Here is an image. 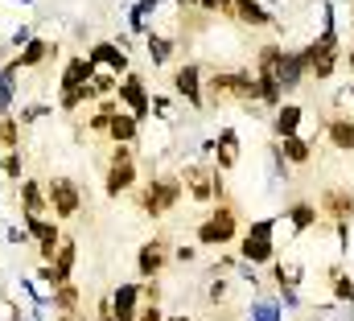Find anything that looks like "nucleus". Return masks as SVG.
I'll use <instances>...</instances> for the list:
<instances>
[{
  "mask_svg": "<svg viewBox=\"0 0 354 321\" xmlns=\"http://www.w3.org/2000/svg\"><path fill=\"white\" fill-rule=\"evenodd\" d=\"M136 313H140V284H115V293H111V318L136 321Z\"/></svg>",
  "mask_w": 354,
  "mask_h": 321,
  "instance_id": "13",
  "label": "nucleus"
},
{
  "mask_svg": "<svg viewBox=\"0 0 354 321\" xmlns=\"http://www.w3.org/2000/svg\"><path fill=\"white\" fill-rule=\"evenodd\" d=\"M351 71H354V50H351Z\"/></svg>",
  "mask_w": 354,
  "mask_h": 321,
  "instance_id": "38",
  "label": "nucleus"
},
{
  "mask_svg": "<svg viewBox=\"0 0 354 321\" xmlns=\"http://www.w3.org/2000/svg\"><path fill=\"white\" fill-rule=\"evenodd\" d=\"M334 297H338V301H351V297H354L351 280H346V276H342V272H334Z\"/></svg>",
  "mask_w": 354,
  "mask_h": 321,
  "instance_id": "31",
  "label": "nucleus"
},
{
  "mask_svg": "<svg viewBox=\"0 0 354 321\" xmlns=\"http://www.w3.org/2000/svg\"><path fill=\"white\" fill-rule=\"evenodd\" d=\"M169 321H194V318H185V313H181V318H169Z\"/></svg>",
  "mask_w": 354,
  "mask_h": 321,
  "instance_id": "35",
  "label": "nucleus"
},
{
  "mask_svg": "<svg viewBox=\"0 0 354 321\" xmlns=\"http://www.w3.org/2000/svg\"><path fill=\"white\" fill-rule=\"evenodd\" d=\"M17 75H21V66L4 62V71H0V111H8L12 99H17Z\"/></svg>",
  "mask_w": 354,
  "mask_h": 321,
  "instance_id": "23",
  "label": "nucleus"
},
{
  "mask_svg": "<svg viewBox=\"0 0 354 321\" xmlns=\"http://www.w3.org/2000/svg\"><path fill=\"white\" fill-rule=\"evenodd\" d=\"M239 235V214L227 206V202H218L202 223H198V243L202 247H223V243H231Z\"/></svg>",
  "mask_w": 354,
  "mask_h": 321,
  "instance_id": "2",
  "label": "nucleus"
},
{
  "mask_svg": "<svg viewBox=\"0 0 354 321\" xmlns=\"http://www.w3.org/2000/svg\"><path fill=\"white\" fill-rule=\"evenodd\" d=\"M288 219H292V231H305V227H313V223H317V206L297 202V206L288 210Z\"/></svg>",
  "mask_w": 354,
  "mask_h": 321,
  "instance_id": "27",
  "label": "nucleus"
},
{
  "mask_svg": "<svg viewBox=\"0 0 354 321\" xmlns=\"http://www.w3.org/2000/svg\"><path fill=\"white\" fill-rule=\"evenodd\" d=\"M107 136H111L115 145H132V140L140 136V120H136V116H128V111H115V116H111V124H107Z\"/></svg>",
  "mask_w": 354,
  "mask_h": 321,
  "instance_id": "19",
  "label": "nucleus"
},
{
  "mask_svg": "<svg viewBox=\"0 0 354 321\" xmlns=\"http://www.w3.org/2000/svg\"><path fill=\"white\" fill-rule=\"evenodd\" d=\"M351 99H354V91H351Z\"/></svg>",
  "mask_w": 354,
  "mask_h": 321,
  "instance_id": "39",
  "label": "nucleus"
},
{
  "mask_svg": "<svg viewBox=\"0 0 354 321\" xmlns=\"http://www.w3.org/2000/svg\"><path fill=\"white\" fill-rule=\"evenodd\" d=\"M177 202H181V177H153V181L136 194V206H140L149 219L169 214Z\"/></svg>",
  "mask_w": 354,
  "mask_h": 321,
  "instance_id": "1",
  "label": "nucleus"
},
{
  "mask_svg": "<svg viewBox=\"0 0 354 321\" xmlns=\"http://www.w3.org/2000/svg\"><path fill=\"white\" fill-rule=\"evenodd\" d=\"M174 91L181 95V99H185V103L202 107V71H198L194 62L177 66V71H174Z\"/></svg>",
  "mask_w": 354,
  "mask_h": 321,
  "instance_id": "14",
  "label": "nucleus"
},
{
  "mask_svg": "<svg viewBox=\"0 0 354 321\" xmlns=\"http://www.w3.org/2000/svg\"><path fill=\"white\" fill-rule=\"evenodd\" d=\"M174 259H181V264H189V259H194V247H185V243H181V247L174 251Z\"/></svg>",
  "mask_w": 354,
  "mask_h": 321,
  "instance_id": "34",
  "label": "nucleus"
},
{
  "mask_svg": "<svg viewBox=\"0 0 354 321\" xmlns=\"http://www.w3.org/2000/svg\"><path fill=\"white\" fill-rule=\"evenodd\" d=\"M301 58H305V71H309V75L330 79V75H334V66H338V37H334V29L326 25V33H322V37H317Z\"/></svg>",
  "mask_w": 354,
  "mask_h": 321,
  "instance_id": "6",
  "label": "nucleus"
},
{
  "mask_svg": "<svg viewBox=\"0 0 354 321\" xmlns=\"http://www.w3.org/2000/svg\"><path fill=\"white\" fill-rule=\"evenodd\" d=\"M87 79H91V58H87V54H71V58H66V66H62V79H58V91L66 95V91L83 86Z\"/></svg>",
  "mask_w": 354,
  "mask_h": 321,
  "instance_id": "16",
  "label": "nucleus"
},
{
  "mask_svg": "<svg viewBox=\"0 0 354 321\" xmlns=\"http://www.w3.org/2000/svg\"><path fill=\"white\" fill-rule=\"evenodd\" d=\"M46 202H50L54 219H75L83 210V190H79L75 177H50L46 181Z\"/></svg>",
  "mask_w": 354,
  "mask_h": 321,
  "instance_id": "4",
  "label": "nucleus"
},
{
  "mask_svg": "<svg viewBox=\"0 0 354 321\" xmlns=\"http://www.w3.org/2000/svg\"><path fill=\"white\" fill-rule=\"evenodd\" d=\"M136 185V160H132V149L128 145H115L111 149V160H107V177H103V190L107 198H120Z\"/></svg>",
  "mask_w": 354,
  "mask_h": 321,
  "instance_id": "5",
  "label": "nucleus"
},
{
  "mask_svg": "<svg viewBox=\"0 0 354 321\" xmlns=\"http://www.w3.org/2000/svg\"><path fill=\"white\" fill-rule=\"evenodd\" d=\"M75 264H79V243L75 239H62L58 243V251H54V259L37 272L46 284H66L71 276H75Z\"/></svg>",
  "mask_w": 354,
  "mask_h": 321,
  "instance_id": "8",
  "label": "nucleus"
},
{
  "mask_svg": "<svg viewBox=\"0 0 354 321\" xmlns=\"http://www.w3.org/2000/svg\"><path fill=\"white\" fill-rule=\"evenodd\" d=\"M280 157L292 160V165H305V160H309V145H305L301 136H284V140H280Z\"/></svg>",
  "mask_w": 354,
  "mask_h": 321,
  "instance_id": "26",
  "label": "nucleus"
},
{
  "mask_svg": "<svg viewBox=\"0 0 354 321\" xmlns=\"http://www.w3.org/2000/svg\"><path fill=\"white\" fill-rule=\"evenodd\" d=\"M136 321H165V309H161V305H140Z\"/></svg>",
  "mask_w": 354,
  "mask_h": 321,
  "instance_id": "32",
  "label": "nucleus"
},
{
  "mask_svg": "<svg viewBox=\"0 0 354 321\" xmlns=\"http://www.w3.org/2000/svg\"><path fill=\"white\" fill-rule=\"evenodd\" d=\"M79 301H83V293L75 288V280H66V284H54V297H50V305H54V313H58V318H75V313H79Z\"/></svg>",
  "mask_w": 354,
  "mask_h": 321,
  "instance_id": "18",
  "label": "nucleus"
},
{
  "mask_svg": "<svg viewBox=\"0 0 354 321\" xmlns=\"http://www.w3.org/2000/svg\"><path fill=\"white\" fill-rule=\"evenodd\" d=\"M252 321H280V309L272 301H256L252 305Z\"/></svg>",
  "mask_w": 354,
  "mask_h": 321,
  "instance_id": "30",
  "label": "nucleus"
},
{
  "mask_svg": "<svg viewBox=\"0 0 354 321\" xmlns=\"http://www.w3.org/2000/svg\"><path fill=\"white\" fill-rule=\"evenodd\" d=\"M169 54H174V42L161 37V33H149V58L161 66V62H169Z\"/></svg>",
  "mask_w": 354,
  "mask_h": 321,
  "instance_id": "29",
  "label": "nucleus"
},
{
  "mask_svg": "<svg viewBox=\"0 0 354 321\" xmlns=\"http://www.w3.org/2000/svg\"><path fill=\"white\" fill-rule=\"evenodd\" d=\"M189 4H202V8H210V12H218V8H227L231 0H189Z\"/></svg>",
  "mask_w": 354,
  "mask_h": 321,
  "instance_id": "33",
  "label": "nucleus"
},
{
  "mask_svg": "<svg viewBox=\"0 0 354 321\" xmlns=\"http://www.w3.org/2000/svg\"><path fill=\"white\" fill-rule=\"evenodd\" d=\"M17 202H21V219H50V202H46V185L41 181L25 177Z\"/></svg>",
  "mask_w": 354,
  "mask_h": 321,
  "instance_id": "12",
  "label": "nucleus"
},
{
  "mask_svg": "<svg viewBox=\"0 0 354 321\" xmlns=\"http://www.w3.org/2000/svg\"><path fill=\"white\" fill-rule=\"evenodd\" d=\"M50 54H54V42H46V37H29V42L21 46V54H17L12 62H17L21 71H33V66H41V62L50 58Z\"/></svg>",
  "mask_w": 354,
  "mask_h": 321,
  "instance_id": "17",
  "label": "nucleus"
},
{
  "mask_svg": "<svg viewBox=\"0 0 354 321\" xmlns=\"http://www.w3.org/2000/svg\"><path fill=\"white\" fill-rule=\"evenodd\" d=\"M87 58H91V66H103V71H111V75H124V71H128V54H124V46H115V42H99Z\"/></svg>",
  "mask_w": 354,
  "mask_h": 321,
  "instance_id": "15",
  "label": "nucleus"
},
{
  "mask_svg": "<svg viewBox=\"0 0 354 321\" xmlns=\"http://www.w3.org/2000/svg\"><path fill=\"white\" fill-rule=\"evenodd\" d=\"M272 128H276V136H280V140H284V136H297V128H301V107H297V103L280 107V111H276V124H272Z\"/></svg>",
  "mask_w": 354,
  "mask_h": 321,
  "instance_id": "24",
  "label": "nucleus"
},
{
  "mask_svg": "<svg viewBox=\"0 0 354 321\" xmlns=\"http://www.w3.org/2000/svg\"><path fill=\"white\" fill-rule=\"evenodd\" d=\"M227 12H235V17H239L243 25H252V29H260V25H268V21H272V17H268L256 0H231V4H227Z\"/></svg>",
  "mask_w": 354,
  "mask_h": 321,
  "instance_id": "21",
  "label": "nucleus"
},
{
  "mask_svg": "<svg viewBox=\"0 0 354 321\" xmlns=\"http://www.w3.org/2000/svg\"><path fill=\"white\" fill-rule=\"evenodd\" d=\"M330 140H334V149L351 153L354 149V124L351 120H330Z\"/></svg>",
  "mask_w": 354,
  "mask_h": 321,
  "instance_id": "25",
  "label": "nucleus"
},
{
  "mask_svg": "<svg viewBox=\"0 0 354 321\" xmlns=\"http://www.w3.org/2000/svg\"><path fill=\"white\" fill-rule=\"evenodd\" d=\"M165 264H169V247H165V239L140 243V251H136V272H140V280H157V276L165 272Z\"/></svg>",
  "mask_w": 354,
  "mask_h": 321,
  "instance_id": "11",
  "label": "nucleus"
},
{
  "mask_svg": "<svg viewBox=\"0 0 354 321\" xmlns=\"http://www.w3.org/2000/svg\"><path fill=\"white\" fill-rule=\"evenodd\" d=\"M0 149H4V153L21 149V120H17L12 111H0Z\"/></svg>",
  "mask_w": 354,
  "mask_h": 321,
  "instance_id": "22",
  "label": "nucleus"
},
{
  "mask_svg": "<svg viewBox=\"0 0 354 321\" xmlns=\"http://www.w3.org/2000/svg\"><path fill=\"white\" fill-rule=\"evenodd\" d=\"M25 235L37 243L41 264H50V259H54V251H58V243H62V231H58V223H54V219H25Z\"/></svg>",
  "mask_w": 354,
  "mask_h": 321,
  "instance_id": "9",
  "label": "nucleus"
},
{
  "mask_svg": "<svg viewBox=\"0 0 354 321\" xmlns=\"http://www.w3.org/2000/svg\"><path fill=\"white\" fill-rule=\"evenodd\" d=\"M115 95H120V103H128V116H136V120H145V116L153 111V99H149L140 75H124L120 86H115Z\"/></svg>",
  "mask_w": 354,
  "mask_h": 321,
  "instance_id": "10",
  "label": "nucleus"
},
{
  "mask_svg": "<svg viewBox=\"0 0 354 321\" xmlns=\"http://www.w3.org/2000/svg\"><path fill=\"white\" fill-rule=\"evenodd\" d=\"M272 231H276V223H272V219H260V223H252V231H248V235H243V243H239V255H243L248 264H268V259L276 255Z\"/></svg>",
  "mask_w": 354,
  "mask_h": 321,
  "instance_id": "7",
  "label": "nucleus"
},
{
  "mask_svg": "<svg viewBox=\"0 0 354 321\" xmlns=\"http://www.w3.org/2000/svg\"><path fill=\"white\" fill-rule=\"evenodd\" d=\"M95 321H115V318H95Z\"/></svg>",
  "mask_w": 354,
  "mask_h": 321,
  "instance_id": "37",
  "label": "nucleus"
},
{
  "mask_svg": "<svg viewBox=\"0 0 354 321\" xmlns=\"http://www.w3.org/2000/svg\"><path fill=\"white\" fill-rule=\"evenodd\" d=\"M21 173H25V157H21V149L4 153V160H0V177H8V181H21Z\"/></svg>",
  "mask_w": 354,
  "mask_h": 321,
  "instance_id": "28",
  "label": "nucleus"
},
{
  "mask_svg": "<svg viewBox=\"0 0 354 321\" xmlns=\"http://www.w3.org/2000/svg\"><path fill=\"white\" fill-rule=\"evenodd\" d=\"M62 321H79V313H75V318H62Z\"/></svg>",
  "mask_w": 354,
  "mask_h": 321,
  "instance_id": "36",
  "label": "nucleus"
},
{
  "mask_svg": "<svg viewBox=\"0 0 354 321\" xmlns=\"http://www.w3.org/2000/svg\"><path fill=\"white\" fill-rule=\"evenodd\" d=\"M181 185L194 202H223V173L214 165H185Z\"/></svg>",
  "mask_w": 354,
  "mask_h": 321,
  "instance_id": "3",
  "label": "nucleus"
},
{
  "mask_svg": "<svg viewBox=\"0 0 354 321\" xmlns=\"http://www.w3.org/2000/svg\"><path fill=\"white\" fill-rule=\"evenodd\" d=\"M214 149H218V169H235L239 165V132L235 128H223Z\"/></svg>",
  "mask_w": 354,
  "mask_h": 321,
  "instance_id": "20",
  "label": "nucleus"
}]
</instances>
